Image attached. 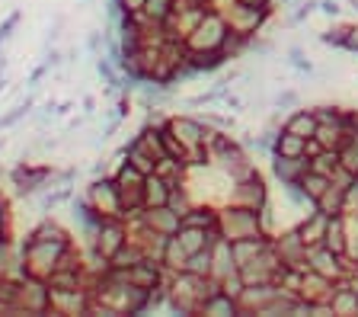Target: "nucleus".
Wrapping results in <instances>:
<instances>
[{
  "label": "nucleus",
  "mask_w": 358,
  "mask_h": 317,
  "mask_svg": "<svg viewBox=\"0 0 358 317\" xmlns=\"http://www.w3.org/2000/svg\"><path fill=\"white\" fill-rule=\"evenodd\" d=\"M345 260L358 263V215H345Z\"/></svg>",
  "instance_id": "obj_34"
},
{
  "label": "nucleus",
  "mask_w": 358,
  "mask_h": 317,
  "mask_svg": "<svg viewBox=\"0 0 358 317\" xmlns=\"http://www.w3.org/2000/svg\"><path fill=\"white\" fill-rule=\"evenodd\" d=\"M272 247H275L278 260L285 266H294V269H307V244L298 234V225L294 227H282L272 234Z\"/></svg>",
  "instance_id": "obj_11"
},
{
  "label": "nucleus",
  "mask_w": 358,
  "mask_h": 317,
  "mask_svg": "<svg viewBox=\"0 0 358 317\" xmlns=\"http://www.w3.org/2000/svg\"><path fill=\"white\" fill-rule=\"evenodd\" d=\"M71 247V241H38L29 237L26 247H22V266H26V276H36V279H48L55 269H58L64 250Z\"/></svg>",
  "instance_id": "obj_4"
},
{
  "label": "nucleus",
  "mask_w": 358,
  "mask_h": 317,
  "mask_svg": "<svg viewBox=\"0 0 358 317\" xmlns=\"http://www.w3.org/2000/svg\"><path fill=\"white\" fill-rule=\"evenodd\" d=\"M115 186H119V196H122V209H125V221H131V218H138L141 215V209H144V180L148 176L138 170V167H131L125 160V164L115 170Z\"/></svg>",
  "instance_id": "obj_8"
},
{
  "label": "nucleus",
  "mask_w": 358,
  "mask_h": 317,
  "mask_svg": "<svg viewBox=\"0 0 358 317\" xmlns=\"http://www.w3.org/2000/svg\"><path fill=\"white\" fill-rule=\"evenodd\" d=\"M16 176H20L22 189H32V186H26V174H22V170H20V174H16ZM42 176H45V170H38V174H29V183H38V180H42Z\"/></svg>",
  "instance_id": "obj_46"
},
{
  "label": "nucleus",
  "mask_w": 358,
  "mask_h": 317,
  "mask_svg": "<svg viewBox=\"0 0 358 317\" xmlns=\"http://www.w3.org/2000/svg\"><path fill=\"white\" fill-rule=\"evenodd\" d=\"M173 10H176V0H144L141 13L148 16V20H154V23L166 26V20L173 16Z\"/></svg>",
  "instance_id": "obj_31"
},
{
  "label": "nucleus",
  "mask_w": 358,
  "mask_h": 317,
  "mask_svg": "<svg viewBox=\"0 0 358 317\" xmlns=\"http://www.w3.org/2000/svg\"><path fill=\"white\" fill-rule=\"evenodd\" d=\"M317 3H320V0H304V3H301V7L294 10V16H291V26L304 23L307 16H313V13H317Z\"/></svg>",
  "instance_id": "obj_42"
},
{
  "label": "nucleus",
  "mask_w": 358,
  "mask_h": 317,
  "mask_svg": "<svg viewBox=\"0 0 358 317\" xmlns=\"http://www.w3.org/2000/svg\"><path fill=\"white\" fill-rule=\"evenodd\" d=\"M333 279H327V276H320L317 269H310L307 266L304 276H301V288H298V298L301 302H307L310 308H317V304H329V295H333Z\"/></svg>",
  "instance_id": "obj_14"
},
{
  "label": "nucleus",
  "mask_w": 358,
  "mask_h": 317,
  "mask_svg": "<svg viewBox=\"0 0 358 317\" xmlns=\"http://www.w3.org/2000/svg\"><path fill=\"white\" fill-rule=\"evenodd\" d=\"M272 154H278V157H304L307 138L294 135V132H288V129H278L275 138H272Z\"/></svg>",
  "instance_id": "obj_23"
},
{
  "label": "nucleus",
  "mask_w": 358,
  "mask_h": 317,
  "mask_svg": "<svg viewBox=\"0 0 358 317\" xmlns=\"http://www.w3.org/2000/svg\"><path fill=\"white\" fill-rule=\"evenodd\" d=\"M298 186L304 189V196L310 199V202H317V199H320L323 192H327L329 176H327V174H317V170H307V174L298 180Z\"/></svg>",
  "instance_id": "obj_30"
},
{
  "label": "nucleus",
  "mask_w": 358,
  "mask_h": 317,
  "mask_svg": "<svg viewBox=\"0 0 358 317\" xmlns=\"http://www.w3.org/2000/svg\"><path fill=\"white\" fill-rule=\"evenodd\" d=\"M310 170V157H278V154H272V176H275L282 186H288V183H298L301 176Z\"/></svg>",
  "instance_id": "obj_19"
},
{
  "label": "nucleus",
  "mask_w": 358,
  "mask_h": 317,
  "mask_svg": "<svg viewBox=\"0 0 358 317\" xmlns=\"http://www.w3.org/2000/svg\"><path fill=\"white\" fill-rule=\"evenodd\" d=\"M217 237H221V231H217V227H179V231H176V241L182 244V250H186V253H199V250L211 247Z\"/></svg>",
  "instance_id": "obj_20"
},
{
  "label": "nucleus",
  "mask_w": 358,
  "mask_h": 317,
  "mask_svg": "<svg viewBox=\"0 0 358 317\" xmlns=\"http://www.w3.org/2000/svg\"><path fill=\"white\" fill-rule=\"evenodd\" d=\"M339 167H345L352 176H358V132L345 129V138L339 144Z\"/></svg>",
  "instance_id": "obj_29"
},
{
  "label": "nucleus",
  "mask_w": 358,
  "mask_h": 317,
  "mask_svg": "<svg viewBox=\"0 0 358 317\" xmlns=\"http://www.w3.org/2000/svg\"><path fill=\"white\" fill-rule=\"evenodd\" d=\"M128 244V221L125 218H103L96 231V257L112 260L115 250Z\"/></svg>",
  "instance_id": "obj_13"
},
{
  "label": "nucleus",
  "mask_w": 358,
  "mask_h": 317,
  "mask_svg": "<svg viewBox=\"0 0 358 317\" xmlns=\"http://www.w3.org/2000/svg\"><path fill=\"white\" fill-rule=\"evenodd\" d=\"M138 221H141L144 227H150V231H157V234H166V237L176 234L179 225H182L179 211H173L170 205H157V209H141Z\"/></svg>",
  "instance_id": "obj_15"
},
{
  "label": "nucleus",
  "mask_w": 358,
  "mask_h": 317,
  "mask_svg": "<svg viewBox=\"0 0 358 317\" xmlns=\"http://www.w3.org/2000/svg\"><path fill=\"white\" fill-rule=\"evenodd\" d=\"M327 227H329V215L320 209H310L304 211V218L298 221V234L304 237L307 250L317 247V244H323V237H327Z\"/></svg>",
  "instance_id": "obj_17"
},
{
  "label": "nucleus",
  "mask_w": 358,
  "mask_h": 317,
  "mask_svg": "<svg viewBox=\"0 0 358 317\" xmlns=\"http://www.w3.org/2000/svg\"><path fill=\"white\" fill-rule=\"evenodd\" d=\"M195 314H208V317H240V302L234 298V295H227L221 286L215 288V292L205 298V302L199 304V311Z\"/></svg>",
  "instance_id": "obj_18"
},
{
  "label": "nucleus",
  "mask_w": 358,
  "mask_h": 317,
  "mask_svg": "<svg viewBox=\"0 0 358 317\" xmlns=\"http://www.w3.org/2000/svg\"><path fill=\"white\" fill-rule=\"evenodd\" d=\"M231 272H237V263H234V253H231V241L217 237L215 247H211V279H227Z\"/></svg>",
  "instance_id": "obj_22"
},
{
  "label": "nucleus",
  "mask_w": 358,
  "mask_h": 317,
  "mask_svg": "<svg viewBox=\"0 0 358 317\" xmlns=\"http://www.w3.org/2000/svg\"><path fill=\"white\" fill-rule=\"evenodd\" d=\"M29 237H38V241H71L64 227L55 225V221H42V225H38Z\"/></svg>",
  "instance_id": "obj_39"
},
{
  "label": "nucleus",
  "mask_w": 358,
  "mask_h": 317,
  "mask_svg": "<svg viewBox=\"0 0 358 317\" xmlns=\"http://www.w3.org/2000/svg\"><path fill=\"white\" fill-rule=\"evenodd\" d=\"M141 260H148V253H144V247L138 241H131L128 237V244L125 247H119L115 250V257L109 260V266L112 269H128V266H134V263H141Z\"/></svg>",
  "instance_id": "obj_28"
},
{
  "label": "nucleus",
  "mask_w": 358,
  "mask_h": 317,
  "mask_svg": "<svg viewBox=\"0 0 358 317\" xmlns=\"http://www.w3.org/2000/svg\"><path fill=\"white\" fill-rule=\"evenodd\" d=\"M211 247H215V244H211ZM211 247L199 250V253H189L186 269L195 272V276H211Z\"/></svg>",
  "instance_id": "obj_36"
},
{
  "label": "nucleus",
  "mask_w": 358,
  "mask_h": 317,
  "mask_svg": "<svg viewBox=\"0 0 358 317\" xmlns=\"http://www.w3.org/2000/svg\"><path fill=\"white\" fill-rule=\"evenodd\" d=\"M307 266H310V269H317L320 276H327V279H333V282L345 279V276L352 272L349 260H345L343 253L329 250L327 244H317V247L307 250Z\"/></svg>",
  "instance_id": "obj_12"
},
{
  "label": "nucleus",
  "mask_w": 358,
  "mask_h": 317,
  "mask_svg": "<svg viewBox=\"0 0 358 317\" xmlns=\"http://www.w3.org/2000/svg\"><path fill=\"white\" fill-rule=\"evenodd\" d=\"M282 3H291V0H282Z\"/></svg>",
  "instance_id": "obj_50"
},
{
  "label": "nucleus",
  "mask_w": 358,
  "mask_h": 317,
  "mask_svg": "<svg viewBox=\"0 0 358 317\" xmlns=\"http://www.w3.org/2000/svg\"><path fill=\"white\" fill-rule=\"evenodd\" d=\"M278 295V282H266V286H246L243 292H240V317L243 314H259L262 308H266L272 298Z\"/></svg>",
  "instance_id": "obj_16"
},
{
  "label": "nucleus",
  "mask_w": 358,
  "mask_h": 317,
  "mask_svg": "<svg viewBox=\"0 0 358 317\" xmlns=\"http://www.w3.org/2000/svg\"><path fill=\"white\" fill-rule=\"evenodd\" d=\"M173 192V183L160 174H150L144 180V209H157V205H166Z\"/></svg>",
  "instance_id": "obj_24"
},
{
  "label": "nucleus",
  "mask_w": 358,
  "mask_h": 317,
  "mask_svg": "<svg viewBox=\"0 0 358 317\" xmlns=\"http://www.w3.org/2000/svg\"><path fill=\"white\" fill-rule=\"evenodd\" d=\"M243 3H250V7H262V10H272V7H275V0H243Z\"/></svg>",
  "instance_id": "obj_47"
},
{
  "label": "nucleus",
  "mask_w": 358,
  "mask_h": 317,
  "mask_svg": "<svg viewBox=\"0 0 358 317\" xmlns=\"http://www.w3.org/2000/svg\"><path fill=\"white\" fill-rule=\"evenodd\" d=\"M227 32L231 29H227V23H224L221 10L208 7L205 16L195 23V29L182 38V45H186V52H221Z\"/></svg>",
  "instance_id": "obj_5"
},
{
  "label": "nucleus",
  "mask_w": 358,
  "mask_h": 317,
  "mask_svg": "<svg viewBox=\"0 0 358 317\" xmlns=\"http://www.w3.org/2000/svg\"><path fill=\"white\" fill-rule=\"evenodd\" d=\"M201 122H211L215 129H224V132H234V129H237V119H234V113H227V115H224V113H208Z\"/></svg>",
  "instance_id": "obj_41"
},
{
  "label": "nucleus",
  "mask_w": 358,
  "mask_h": 317,
  "mask_svg": "<svg viewBox=\"0 0 358 317\" xmlns=\"http://www.w3.org/2000/svg\"><path fill=\"white\" fill-rule=\"evenodd\" d=\"M317 13L336 20V16H343V3H339V0H320V3H317Z\"/></svg>",
  "instance_id": "obj_43"
},
{
  "label": "nucleus",
  "mask_w": 358,
  "mask_h": 317,
  "mask_svg": "<svg viewBox=\"0 0 358 317\" xmlns=\"http://www.w3.org/2000/svg\"><path fill=\"white\" fill-rule=\"evenodd\" d=\"M282 129L294 132V135H301V138H310L313 132H317V115H313V109H304V106H298L294 113L285 115Z\"/></svg>",
  "instance_id": "obj_25"
},
{
  "label": "nucleus",
  "mask_w": 358,
  "mask_h": 317,
  "mask_svg": "<svg viewBox=\"0 0 358 317\" xmlns=\"http://www.w3.org/2000/svg\"><path fill=\"white\" fill-rule=\"evenodd\" d=\"M109 272L115 276V279L122 282H131V286L138 288H148V292H157V288H164V263L160 260H141V263L128 266V269H112Z\"/></svg>",
  "instance_id": "obj_10"
},
{
  "label": "nucleus",
  "mask_w": 358,
  "mask_h": 317,
  "mask_svg": "<svg viewBox=\"0 0 358 317\" xmlns=\"http://www.w3.org/2000/svg\"><path fill=\"white\" fill-rule=\"evenodd\" d=\"M87 205L96 211L99 218H125V209H122V196L115 180H96L87 192Z\"/></svg>",
  "instance_id": "obj_9"
},
{
  "label": "nucleus",
  "mask_w": 358,
  "mask_h": 317,
  "mask_svg": "<svg viewBox=\"0 0 358 317\" xmlns=\"http://www.w3.org/2000/svg\"><path fill=\"white\" fill-rule=\"evenodd\" d=\"M349 3H352V10H355V13H358V0H349Z\"/></svg>",
  "instance_id": "obj_49"
},
{
  "label": "nucleus",
  "mask_w": 358,
  "mask_h": 317,
  "mask_svg": "<svg viewBox=\"0 0 358 317\" xmlns=\"http://www.w3.org/2000/svg\"><path fill=\"white\" fill-rule=\"evenodd\" d=\"M345 106H336V103H323V106H313V115L317 122H327V125H345Z\"/></svg>",
  "instance_id": "obj_35"
},
{
  "label": "nucleus",
  "mask_w": 358,
  "mask_h": 317,
  "mask_svg": "<svg viewBox=\"0 0 358 317\" xmlns=\"http://www.w3.org/2000/svg\"><path fill=\"white\" fill-rule=\"evenodd\" d=\"M119 7H122V13L125 16H131V13H141L144 0H119Z\"/></svg>",
  "instance_id": "obj_45"
},
{
  "label": "nucleus",
  "mask_w": 358,
  "mask_h": 317,
  "mask_svg": "<svg viewBox=\"0 0 358 317\" xmlns=\"http://www.w3.org/2000/svg\"><path fill=\"white\" fill-rule=\"evenodd\" d=\"M272 106H275L278 113H285V109H298V106H301L298 90H282L275 99H272Z\"/></svg>",
  "instance_id": "obj_40"
},
{
  "label": "nucleus",
  "mask_w": 358,
  "mask_h": 317,
  "mask_svg": "<svg viewBox=\"0 0 358 317\" xmlns=\"http://www.w3.org/2000/svg\"><path fill=\"white\" fill-rule=\"evenodd\" d=\"M215 10H221L227 29L237 32V36H243V38L259 36L262 26H266V20L272 16V10L250 7V3H243V0H215Z\"/></svg>",
  "instance_id": "obj_3"
},
{
  "label": "nucleus",
  "mask_w": 358,
  "mask_h": 317,
  "mask_svg": "<svg viewBox=\"0 0 358 317\" xmlns=\"http://www.w3.org/2000/svg\"><path fill=\"white\" fill-rule=\"evenodd\" d=\"M179 227H217V209L211 202H192V209L182 211V225Z\"/></svg>",
  "instance_id": "obj_26"
},
{
  "label": "nucleus",
  "mask_w": 358,
  "mask_h": 317,
  "mask_svg": "<svg viewBox=\"0 0 358 317\" xmlns=\"http://www.w3.org/2000/svg\"><path fill=\"white\" fill-rule=\"evenodd\" d=\"M313 138H317L323 148H333V151H339V144H343V138H345V125H327V122H317V132H313Z\"/></svg>",
  "instance_id": "obj_32"
},
{
  "label": "nucleus",
  "mask_w": 358,
  "mask_h": 317,
  "mask_svg": "<svg viewBox=\"0 0 358 317\" xmlns=\"http://www.w3.org/2000/svg\"><path fill=\"white\" fill-rule=\"evenodd\" d=\"M3 221H7V211H3V202H0V237H3Z\"/></svg>",
  "instance_id": "obj_48"
},
{
  "label": "nucleus",
  "mask_w": 358,
  "mask_h": 317,
  "mask_svg": "<svg viewBox=\"0 0 358 317\" xmlns=\"http://www.w3.org/2000/svg\"><path fill=\"white\" fill-rule=\"evenodd\" d=\"M288 68H294V71H301V74H313V61L307 58V52L301 45H291L288 48Z\"/></svg>",
  "instance_id": "obj_38"
},
{
  "label": "nucleus",
  "mask_w": 358,
  "mask_h": 317,
  "mask_svg": "<svg viewBox=\"0 0 358 317\" xmlns=\"http://www.w3.org/2000/svg\"><path fill=\"white\" fill-rule=\"evenodd\" d=\"M336 167H339V151H333V148H327V151H320L317 157H310V170H317V174L333 176Z\"/></svg>",
  "instance_id": "obj_37"
},
{
  "label": "nucleus",
  "mask_w": 358,
  "mask_h": 317,
  "mask_svg": "<svg viewBox=\"0 0 358 317\" xmlns=\"http://www.w3.org/2000/svg\"><path fill=\"white\" fill-rule=\"evenodd\" d=\"M217 231H221L224 241H240V237L262 234L259 211L243 209V205H224V209H217Z\"/></svg>",
  "instance_id": "obj_6"
},
{
  "label": "nucleus",
  "mask_w": 358,
  "mask_h": 317,
  "mask_svg": "<svg viewBox=\"0 0 358 317\" xmlns=\"http://www.w3.org/2000/svg\"><path fill=\"white\" fill-rule=\"evenodd\" d=\"M343 192H345V189H339L336 183H329L327 192H323V196L313 202V209L327 211V215H339V211H343Z\"/></svg>",
  "instance_id": "obj_33"
},
{
  "label": "nucleus",
  "mask_w": 358,
  "mask_h": 317,
  "mask_svg": "<svg viewBox=\"0 0 358 317\" xmlns=\"http://www.w3.org/2000/svg\"><path fill=\"white\" fill-rule=\"evenodd\" d=\"M268 244H272V237H268V234H253V237H240V241H231V253H234V263H237V269H240V266H246L253 257H259Z\"/></svg>",
  "instance_id": "obj_21"
},
{
  "label": "nucleus",
  "mask_w": 358,
  "mask_h": 317,
  "mask_svg": "<svg viewBox=\"0 0 358 317\" xmlns=\"http://www.w3.org/2000/svg\"><path fill=\"white\" fill-rule=\"evenodd\" d=\"M215 288H217V279H211V276H195V272L182 269V272H173L170 288H166V302H170V308L179 311V314H195L199 304L205 302Z\"/></svg>",
  "instance_id": "obj_1"
},
{
  "label": "nucleus",
  "mask_w": 358,
  "mask_h": 317,
  "mask_svg": "<svg viewBox=\"0 0 358 317\" xmlns=\"http://www.w3.org/2000/svg\"><path fill=\"white\" fill-rule=\"evenodd\" d=\"M166 129H170V135L189 151L192 167H201V164L211 167L208 148H205V138H208V122L195 119V115H173V119H166Z\"/></svg>",
  "instance_id": "obj_2"
},
{
  "label": "nucleus",
  "mask_w": 358,
  "mask_h": 317,
  "mask_svg": "<svg viewBox=\"0 0 358 317\" xmlns=\"http://www.w3.org/2000/svg\"><path fill=\"white\" fill-rule=\"evenodd\" d=\"M224 205H243V209H253V211L266 209V205H268L266 176H262L259 170H250V174L231 180V192H227Z\"/></svg>",
  "instance_id": "obj_7"
},
{
  "label": "nucleus",
  "mask_w": 358,
  "mask_h": 317,
  "mask_svg": "<svg viewBox=\"0 0 358 317\" xmlns=\"http://www.w3.org/2000/svg\"><path fill=\"white\" fill-rule=\"evenodd\" d=\"M343 52H352V55H358V26H345Z\"/></svg>",
  "instance_id": "obj_44"
},
{
  "label": "nucleus",
  "mask_w": 358,
  "mask_h": 317,
  "mask_svg": "<svg viewBox=\"0 0 358 317\" xmlns=\"http://www.w3.org/2000/svg\"><path fill=\"white\" fill-rule=\"evenodd\" d=\"M186 260H189V253L182 250V244L176 241V234H170V237H166V244H164V253H160V263H164V269L182 272V269H186Z\"/></svg>",
  "instance_id": "obj_27"
}]
</instances>
